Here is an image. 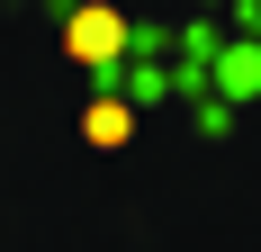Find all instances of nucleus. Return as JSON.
<instances>
[{
  "instance_id": "nucleus-1",
  "label": "nucleus",
  "mask_w": 261,
  "mask_h": 252,
  "mask_svg": "<svg viewBox=\"0 0 261 252\" xmlns=\"http://www.w3.org/2000/svg\"><path fill=\"white\" fill-rule=\"evenodd\" d=\"M117 45H126V18L117 9H72V54L81 63H108Z\"/></svg>"
},
{
  "instance_id": "nucleus-2",
  "label": "nucleus",
  "mask_w": 261,
  "mask_h": 252,
  "mask_svg": "<svg viewBox=\"0 0 261 252\" xmlns=\"http://www.w3.org/2000/svg\"><path fill=\"white\" fill-rule=\"evenodd\" d=\"M126 135H135V108H117V99L90 108V144H126Z\"/></svg>"
}]
</instances>
